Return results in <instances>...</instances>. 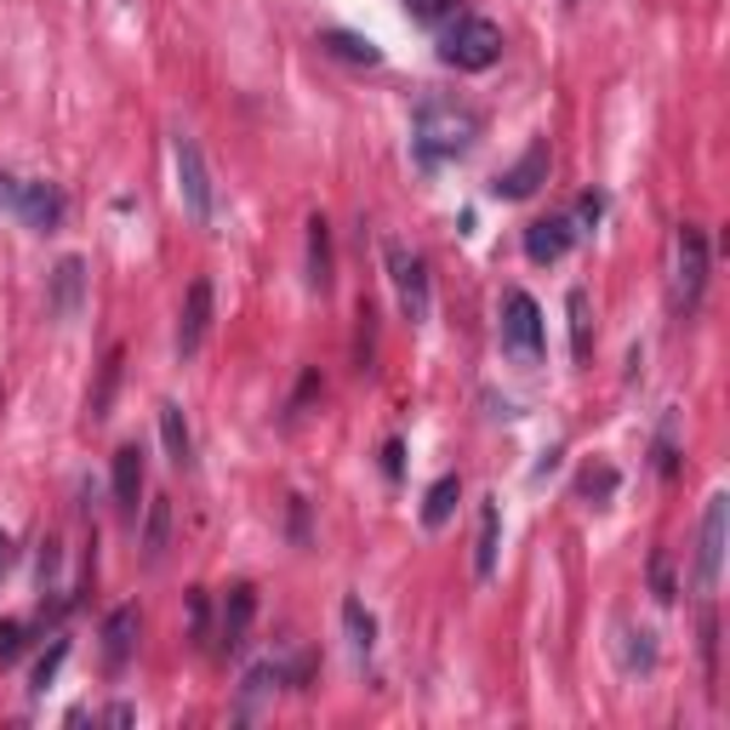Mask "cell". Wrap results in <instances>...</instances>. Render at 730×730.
<instances>
[{
  "instance_id": "cell-38",
  "label": "cell",
  "mask_w": 730,
  "mask_h": 730,
  "mask_svg": "<svg viewBox=\"0 0 730 730\" xmlns=\"http://www.w3.org/2000/svg\"><path fill=\"white\" fill-rule=\"evenodd\" d=\"M18 189H23L18 178H7V172H0V212H12V206H18Z\"/></svg>"
},
{
  "instance_id": "cell-19",
  "label": "cell",
  "mask_w": 730,
  "mask_h": 730,
  "mask_svg": "<svg viewBox=\"0 0 730 730\" xmlns=\"http://www.w3.org/2000/svg\"><path fill=\"white\" fill-rule=\"evenodd\" d=\"M138 497H143V452L138 445H120L114 452V503L138 514Z\"/></svg>"
},
{
  "instance_id": "cell-36",
  "label": "cell",
  "mask_w": 730,
  "mask_h": 730,
  "mask_svg": "<svg viewBox=\"0 0 730 730\" xmlns=\"http://www.w3.org/2000/svg\"><path fill=\"white\" fill-rule=\"evenodd\" d=\"M399 468H405V445H399V439H388V445H383V474H388V479H399Z\"/></svg>"
},
{
  "instance_id": "cell-13",
  "label": "cell",
  "mask_w": 730,
  "mask_h": 730,
  "mask_svg": "<svg viewBox=\"0 0 730 730\" xmlns=\"http://www.w3.org/2000/svg\"><path fill=\"white\" fill-rule=\"evenodd\" d=\"M497 548H503V508L497 497L479 503V531H474V577L491 582L497 577Z\"/></svg>"
},
{
  "instance_id": "cell-34",
  "label": "cell",
  "mask_w": 730,
  "mask_h": 730,
  "mask_svg": "<svg viewBox=\"0 0 730 730\" xmlns=\"http://www.w3.org/2000/svg\"><path fill=\"white\" fill-rule=\"evenodd\" d=\"M651 588H657V599H662V605L673 599V577H668V554H657V559H651Z\"/></svg>"
},
{
  "instance_id": "cell-22",
  "label": "cell",
  "mask_w": 730,
  "mask_h": 730,
  "mask_svg": "<svg viewBox=\"0 0 730 730\" xmlns=\"http://www.w3.org/2000/svg\"><path fill=\"white\" fill-rule=\"evenodd\" d=\"M343 628H348V651L365 662L372 657V645H377V622H372V611H365L359 599H343Z\"/></svg>"
},
{
  "instance_id": "cell-18",
  "label": "cell",
  "mask_w": 730,
  "mask_h": 730,
  "mask_svg": "<svg viewBox=\"0 0 730 730\" xmlns=\"http://www.w3.org/2000/svg\"><path fill=\"white\" fill-rule=\"evenodd\" d=\"M280 685H286V668L280 662H257V668H246V679H240V702H234V713L240 719H252L257 713V702H268Z\"/></svg>"
},
{
  "instance_id": "cell-26",
  "label": "cell",
  "mask_w": 730,
  "mask_h": 730,
  "mask_svg": "<svg viewBox=\"0 0 730 730\" xmlns=\"http://www.w3.org/2000/svg\"><path fill=\"white\" fill-rule=\"evenodd\" d=\"M120 365H126V348H109V359H103V377H98V388H92V423H103V417H109L114 388H120Z\"/></svg>"
},
{
  "instance_id": "cell-8",
  "label": "cell",
  "mask_w": 730,
  "mask_h": 730,
  "mask_svg": "<svg viewBox=\"0 0 730 730\" xmlns=\"http://www.w3.org/2000/svg\"><path fill=\"white\" fill-rule=\"evenodd\" d=\"M548 166H554V154H548V143L537 138V143L525 149V154L514 160V166L491 183V194H497V200H531V194L548 183Z\"/></svg>"
},
{
  "instance_id": "cell-32",
  "label": "cell",
  "mask_w": 730,
  "mask_h": 730,
  "mask_svg": "<svg viewBox=\"0 0 730 730\" xmlns=\"http://www.w3.org/2000/svg\"><path fill=\"white\" fill-rule=\"evenodd\" d=\"M23 657V622H0V662Z\"/></svg>"
},
{
  "instance_id": "cell-2",
  "label": "cell",
  "mask_w": 730,
  "mask_h": 730,
  "mask_svg": "<svg viewBox=\"0 0 730 730\" xmlns=\"http://www.w3.org/2000/svg\"><path fill=\"white\" fill-rule=\"evenodd\" d=\"M503 58V29L491 18H474V12H457L452 23L439 29V63H452L463 74H479Z\"/></svg>"
},
{
  "instance_id": "cell-23",
  "label": "cell",
  "mask_w": 730,
  "mask_h": 730,
  "mask_svg": "<svg viewBox=\"0 0 730 730\" xmlns=\"http://www.w3.org/2000/svg\"><path fill=\"white\" fill-rule=\"evenodd\" d=\"M166 537H172V503L154 497V503H149V519H143V559H149V565H160Z\"/></svg>"
},
{
  "instance_id": "cell-28",
  "label": "cell",
  "mask_w": 730,
  "mask_h": 730,
  "mask_svg": "<svg viewBox=\"0 0 730 730\" xmlns=\"http://www.w3.org/2000/svg\"><path fill=\"white\" fill-rule=\"evenodd\" d=\"M457 12H463V0H412V18L428 23V29H445Z\"/></svg>"
},
{
  "instance_id": "cell-7",
  "label": "cell",
  "mask_w": 730,
  "mask_h": 730,
  "mask_svg": "<svg viewBox=\"0 0 730 730\" xmlns=\"http://www.w3.org/2000/svg\"><path fill=\"white\" fill-rule=\"evenodd\" d=\"M724 531H730V497L713 491L708 508H702V543H697V594H713L719 588V571H724Z\"/></svg>"
},
{
  "instance_id": "cell-29",
  "label": "cell",
  "mask_w": 730,
  "mask_h": 730,
  "mask_svg": "<svg viewBox=\"0 0 730 730\" xmlns=\"http://www.w3.org/2000/svg\"><path fill=\"white\" fill-rule=\"evenodd\" d=\"M63 657H69V639H52V651H47V657H40V662H34V679H29V685H34V691H47V685L58 679V668H63Z\"/></svg>"
},
{
  "instance_id": "cell-14",
  "label": "cell",
  "mask_w": 730,
  "mask_h": 730,
  "mask_svg": "<svg viewBox=\"0 0 730 730\" xmlns=\"http://www.w3.org/2000/svg\"><path fill=\"white\" fill-rule=\"evenodd\" d=\"M80 303H87V263H80V257H63V263L52 268L47 308H52L58 320H74V314H80Z\"/></svg>"
},
{
  "instance_id": "cell-21",
  "label": "cell",
  "mask_w": 730,
  "mask_h": 730,
  "mask_svg": "<svg viewBox=\"0 0 730 730\" xmlns=\"http://www.w3.org/2000/svg\"><path fill=\"white\" fill-rule=\"evenodd\" d=\"M457 503H463V479L457 474H439L428 485V497H423V525H428V531H439V525L457 514Z\"/></svg>"
},
{
  "instance_id": "cell-37",
  "label": "cell",
  "mask_w": 730,
  "mask_h": 730,
  "mask_svg": "<svg viewBox=\"0 0 730 730\" xmlns=\"http://www.w3.org/2000/svg\"><path fill=\"white\" fill-rule=\"evenodd\" d=\"M58 577V543H47V548H40V588H47Z\"/></svg>"
},
{
  "instance_id": "cell-27",
  "label": "cell",
  "mask_w": 730,
  "mask_h": 730,
  "mask_svg": "<svg viewBox=\"0 0 730 730\" xmlns=\"http://www.w3.org/2000/svg\"><path fill=\"white\" fill-rule=\"evenodd\" d=\"M577 491H582L588 503H611V497H617V468H611V463L588 468V474H582V485H577Z\"/></svg>"
},
{
  "instance_id": "cell-4",
  "label": "cell",
  "mask_w": 730,
  "mask_h": 730,
  "mask_svg": "<svg viewBox=\"0 0 730 730\" xmlns=\"http://www.w3.org/2000/svg\"><path fill=\"white\" fill-rule=\"evenodd\" d=\"M503 354L514 365H537L543 359V308L531 292H508L503 297Z\"/></svg>"
},
{
  "instance_id": "cell-9",
  "label": "cell",
  "mask_w": 730,
  "mask_h": 730,
  "mask_svg": "<svg viewBox=\"0 0 730 730\" xmlns=\"http://www.w3.org/2000/svg\"><path fill=\"white\" fill-rule=\"evenodd\" d=\"M206 332H212V280L200 274L189 286V297H183V314H178V354L194 359L200 343H206Z\"/></svg>"
},
{
  "instance_id": "cell-31",
  "label": "cell",
  "mask_w": 730,
  "mask_h": 730,
  "mask_svg": "<svg viewBox=\"0 0 730 730\" xmlns=\"http://www.w3.org/2000/svg\"><path fill=\"white\" fill-rule=\"evenodd\" d=\"M702 657H708V679H713L719 673V617L713 611L702 617Z\"/></svg>"
},
{
  "instance_id": "cell-17",
  "label": "cell",
  "mask_w": 730,
  "mask_h": 730,
  "mask_svg": "<svg viewBox=\"0 0 730 730\" xmlns=\"http://www.w3.org/2000/svg\"><path fill=\"white\" fill-rule=\"evenodd\" d=\"M160 445H166V457L178 468L194 463V434H189V417H183L178 399H160Z\"/></svg>"
},
{
  "instance_id": "cell-10",
  "label": "cell",
  "mask_w": 730,
  "mask_h": 730,
  "mask_svg": "<svg viewBox=\"0 0 730 730\" xmlns=\"http://www.w3.org/2000/svg\"><path fill=\"white\" fill-rule=\"evenodd\" d=\"M29 229H40V234H52L58 223H63V189L58 183H23L18 189V206H12Z\"/></svg>"
},
{
  "instance_id": "cell-5",
  "label": "cell",
  "mask_w": 730,
  "mask_h": 730,
  "mask_svg": "<svg viewBox=\"0 0 730 730\" xmlns=\"http://www.w3.org/2000/svg\"><path fill=\"white\" fill-rule=\"evenodd\" d=\"M172 154H178V194H183V212L206 229L217 217V189H212V172H206V154H200L194 138H172Z\"/></svg>"
},
{
  "instance_id": "cell-20",
  "label": "cell",
  "mask_w": 730,
  "mask_h": 730,
  "mask_svg": "<svg viewBox=\"0 0 730 730\" xmlns=\"http://www.w3.org/2000/svg\"><path fill=\"white\" fill-rule=\"evenodd\" d=\"M308 286L332 292V223L308 217Z\"/></svg>"
},
{
  "instance_id": "cell-25",
  "label": "cell",
  "mask_w": 730,
  "mask_h": 730,
  "mask_svg": "<svg viewBox=\"0 0 730 730\" xmlns=\"http://www.w3.org/2000/svg\"><path fill=\"white\" fill-rule=\"evenodd\" d=\"M565 314H571V354L588 359V354H594V314H588V292H582V286L565 297Z\"/></svg>"
},
{
  "instance_id": "cell-30",
  "label": "cell",
  "mask_w": 730,
  "mask_h": 730,
  "mask_svg": "<svg viewBox=\"0 0 730 730\" xmlns=\"http://www.w3.org/2000/svg\"><path fill=\"white\" fill-rule=\"evenodd\" d=\"M372 332H377V314H372V303H359V348H354L359 372H365V365H372Z\"/></svg>"
},
{
  "instance_id": "cell-1",
  "label": "cell",
  "mask_w": 730,
  "mask_h": 730,
  "mask_svg": "<svg viewBox=\"0 0 730 730\" xmlns=\"http://www.w3.org/2000/svg\"><path fill=\"white\" fill-rule=\"evenodd\" d=\"M474 138H479V114L457 98H423L412 114V154L423 172L445 166V160H463Z\"/></svg>"
},
{
  "instance_id": "cell-6",
  "label": "cell",
  "mask_w": 730,
  "mask_h": 730,
  "mask_svg": "<svg viewBox=\"0 0 730 730\" xmlns=\"http://www.w3.org/2000/svg\"><path fill=\"white\" fill-rule=\"evenodd\" d=\"M702 286H708V234L697 223H685L673 240V297H679V308H697Z\"/></svg>"
},
{
  "instance_id": "cell-3",
  "label": "cell",
  "mask_w": 730,
  "mask_h": 730,
  "mask_svg": "<svg viewBox=\"0 0 730 730\" xmlns=\"http://www.w3.org/2000/svg\"><path fill=\"white\" fill-rule=\"evenodd\" d=\"M383 263H388V280H394V297H399L405 320H412V326H423L428 308H434V292H428V263H423L412 246H399V240H383Z\"/></svg>"
},
{
  "instance_id": "cell-24",
  "label": "cell",
  "mask_w": 730,
  "mask_h": 730,
  "mask_svg": "<svg viewBox=\"0 0 730 730\" xmlns=\"http://www.w3.org/2000/svg\"><path fill=\"white\" fill-rule=\"evenodd\" d=\"M622 668L628 673H651L657 668V633L651 628H622Z\"/></svg>"
},
{
  "instance_id": "cell-12",
  "label": "cell",
  "mask_w": 730,
  "mask_h": 730,
  "mask_svg": "<svg viewBox=\"0 0 730 730\" xmlns=\"http://www.w3.org/2000/svg\"><path fill=\"white\" fill-rule=\"evenodd\" d=\"M571 240H577L571 217H537L531 229H525V257L531 263H559L565 252H571Z\"/></svg>"
},
{
  "instance_id": "cell-15",
  "label": "cell",
  "mask_w": 730,
  "mask_h": 730,
  "mask_svg": "<svg viewBox=\"0 0 730 730\" xmlns=\"http://www.w3.org/2000/svg\"><path fill=\"white\" fill-rule=\"evenodd\" d=\"M252 617H257V588H252V582L229 588V605H223V628H217L223 651H240V645H246V628H252Z\"/></svg>"
},
{
  "instance_id": "cell-11",
  "label": "cell",
  "mask_w": 730,
  "mask_h": 730,
  "mask_svg": "<svg viewBox=\"0 0 730 730\" xmlns=\"http://www.w3.org/2000/svg\"><path fill=\"white\" fill-rule=\"evenodd\" d=\"M138 651V605H114L109 622H103V668L120 673Z\"/></svg>"
},
{
  "instance_id": "cell-16",
  "label": "cell",
  "mask_w": 730,
  "mask_h": 730,
  "mask_svg": "<svg viewBox=\"0 0 730 730\" xmlns=\"http://www.w3.org/2000/svg\"><path fill=\"white\" fill-rule=\"evenodd\" d=\"M320 52H332V58H343V63H354V69H377V63H383L377 40H365V34H354V29H326V34H320Z\"/></svg>"
},
{
  "instance_id": "cell-39",
  "label": "cell",
  "mask_w": 730,
  "mask_h": 730,
  "mask_svg": "<svg viewBox=\"0 0 730 730\" xmlns=\"http://www.w3.org/2000/svg\"><path fill=\"white\" fill-rule=\"evenodd\" d=\"M7 571H12V537L0 531V577H7Z\"/></svg>"
},
{
  "instance_id": "cell-35",
  "label": "cell",
  "mask_w": 730,
  "mask_h": 730,
  "mask_svg": "<svg viewBox=\"0 0 730 730\" xmlns=\"http://www.w3.org/2000/svg\"><path fill=\"white\" fill-rule=\"evenodd\" d=\"M189 628H194V639H206V594H189Z\"/></svg>"
},
{
  "instance_id": "cell-33",
  "label": "cell",
  "mask_w": 730,
  "mask_h": 730,
  "mask_svg": "<svg viewBox=\"0 0 730 730\" xmlns=\"http://www.w3.org/2000/svg\"><path fill=\"white\" fill-rule=\"evenodd\" d=\"M599 217H605V194H582V200H577V217H571V223H582L577 234H588Z\"/></svg>"
}]
</instances>
